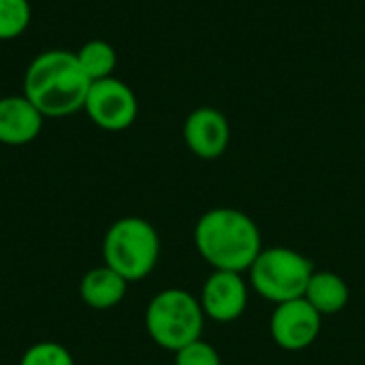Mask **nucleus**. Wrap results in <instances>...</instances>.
Here are the masks:
<instances>
[{
	"label": "nucleus",
	"instance_id": "obj_16",
	"mask_svg": "<svg viewBox=\"0 0 365 365\" xmlns=\"http://www.w3.org/2000/svg\"><path fill=\"white\" fill-rule=\"evenodd\" d=\"M175 365H222L218 351L201 338L175 353Z\"/></svg>",
	"mask_w": 365,
	"mask_h": 365
},
{
	"label": "nucleus",
	"instance_id": "obj_8",
	"mask_svg": "<svg viewBox=\"0 0 365 365\" xmlns=\"http://www.w3.org/2000/svg\"><path fill=\"white\" fill-rule=\"evenodd\" d=\"M201 308L203 314L216 323H233L248 308V287L242 274L237 272H220L205 280L201 291Z\"/></svg>",
	"mask_w": 365,
	"mask_h": 365
},
{
	"label": "nucleus",
	"instance_id": "obj_4",
	"mask_svg": "<svg viewBox=\"0 0 365 365\" xmlns=\"http://www.w3.org/2000/svg\"><path fill=\"white\" fill-rule=\"evenodd\" d=\"M201 302L182 289H165L152 297L145 310V329L165 351L178 353L201 338L203 331Z\"/></svg>",
	"mask_w": 365,
	"mask_h": 365
},
{
	"label": "nucleus",
	"instance_id": "obj_3",
	"mask_svg": "<svg viewBox=\"0 0 365 365\" xmlns=\"http://www.w3.org/2000/svg\"><path fill=\"white\" fill-rule=\"evenodd\" d=\"M160 257V237L156 229L137 216L113 222L103 242L105 265L118 272L126 282H139L156 267Z\"/></svg>",
	"mask_w": 365,
	"mask_h": 365
},
{
	"label": "nucleus",
	"instance_id": "obj_5",
	"mask_svg": "<svg viewBox=\"0 0 365 365\" xmlns=\"http://www.w3.org/2000/svg\"><path fill=\"white\" fill-rule=\"evenodd\" d=\"M312 274V261L287 246L263 248L248 269L252 289L276 306L304 297Z\"/></svg>",
	"mask_w": 365,
	"mask_h": 365
},
{
	"label": "nucleus",
	"instance_id": "obj_11",
	"mask_svg": "<svg viewBox=\"0 0 365 365\" xmlns=\"http://www.w3.org/2000/svg\"><path fill=\"white\" fill-rule=\"evenodd\" d=\"M126 289H128V282L118 272L103 265V267L90 269L83 276L79 284V295L86 306L94 310H109L126 297Z\"/></svg>",
	"mask_w": 365,
	"mask_h": 365
},
{
	"label": "nucleus",
	"instance_id": "obj_2",
	"mask_svg": "<svg viewBox=\"0 0 365 365\" xmlns=\"http://www.w3.org/2000/svg\"><path fill=\"white\" fill-rule=\"evenodd\" d=\"M195 246L214 269L237 274L248 272L263 250L257 222L235 207L205 212L195 227Z\"/></svg>",
	"mask_w": 365,
	"mask_h": 365
},
{
	"label": "nucleus",
	"instance_id": "obj_14",
	"mask_svg": "<svg viewBox=\"0 0 365 365\" xmlns=\"http://www.w3.org/2000/svg\"><path fill=\"white\" fill-rule=\"evenodd\" d=\"M32 19V6L28 0H0V41H13L21 36Z\"/></svg>",
	"mask_w": 365,
	"mask_h": 365
},
{
	"label": "nucleus",
	"instance_id": "obj_1",
	"mask_svg": "<svg viewBox=\"0 0 365 365\" xmlns=\"http://www.w3.org/2000/svg\"><path fill=\"white\" fill-rule=\"evenodd\" d=\"M90 86L75 51L66 49L38 53L24 73V96L45 118H66L83 109Z\"/></svg>",
	"mask_w": 365,
	"mask_h": 365
},
{
	"label": "nucleus",
	"instance_id": "obj_6",
	"mask_svg": "<svg viewBox=\"0 0 365 365\" xmlns=\"http://www.w3.org/2000/svg\"><path fill=\"white\" fill-rule=\"evenodd\" d=\"M83 109L98 128L120 133L137 120L139 103L128 83L118 77H107L92 81Z\"/></svg>",
	"mask_w": 365,
	"mask_h": 365
},
{
	"label": "nucleus",
	"instance_id": "obj_15",
	"mask_svg": "<svg viewBox=\"0 0 365 365\" xmlns=\"http://www.w3.org/2000/svg\"><path fill=\"white\" fill-rule=\"evenodd\" d=\"M19 365H75L71 353L58 342H38L32 344L24 355Z\"/></svg>",
	"mask_w": 365,
	"mask_h": 365
},
{
	"label": "nucleus",
	"instance_id": "obj_10",
	"mask_svg": "<svg viewBox=\"0 0 365 365\" xmlns=\"http://www.w3.org/2000/svg\"><path fill=\"white\" fill-rule=\"evenodd\" d=\"M45 115L24 96H0V143L26 145L34 141L43 128Z\"/></svg>",
	"mask_w": 365,
	"mask_h": 365
},
{
	"label": "nucleus",
	"instance_id": "obj_9",
	"mask_svg": "<svg viewBox=\"0 0 365 365\" xmlns=\"http://www.w3.org/2000/svg\"><path fill=\"white\" fill-rule=\"evenodd\" d=\"M184 141L188 150L203 160L220 158L231 141L227 115L214 107L195 109L184 122Z\"/></svg>",
	"mask_w": 365,
	"mask_h": 365
},
{
	"label": "nucleus",
	"instance_id": "obj_13",
	"mask_svg": "<svg viewBox=\"0 0 365 365\" xmlns=\"http://www.w3.org/2000/svg\"><path fill=\"white\" fill-rule=\"evenodd\" d=\"M75 56H77L83 73L90 77V81L113 77V71L118 64V53H115L113 45H109L107 41H101V38L88 41L75 51Z\"/></svg>",
	"mask_w": 365,
	"mask_h": 365
},
{
	"label": "nucleus",
	"instance_id": "obj_12",
	"mask_svg": "<svg viewBox=\"0 0 365 365\" xmlns=\"http://www.w3.org/2000/svg\"><path fill=\"white\" fill-rule=\"evenodd\" d=\"M304 299L321 317H327V314H338L349 306L351 291L342 276L334 272H314L306 287Z\"/></svg>",
	"mask_w": 365,
	"mask_h": 365
},
{
	"label": "nucleus",
	"instance_id": "obj_7",
	"mask_svg": "<svg viewBox=\"0 0 365 365\" xmlns=\"http://www.w3.org/2000/svg\"><path fill=\"white\" fill-rule=\"evenodd\" d=\"M321 323L323 317L304 297H299L276 306L269 321V334L282 351L297 353L310 349L317 342Z\"/></svg>",
	"mask_w": 365,
	"mask_h": 365
}]
</instances>
